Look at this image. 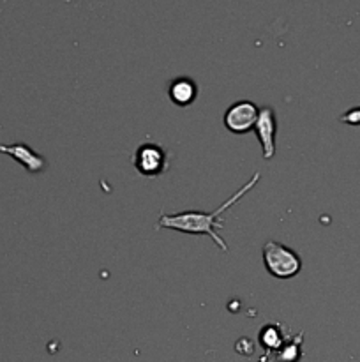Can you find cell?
<instances>
[{
    "instance_id": "obj_1",
    "label": "cell",
    "mask_w": 360,
    "mask_h": 362,
    "mask_svg": "<svg viewBox=\"0 0 360 362\" xmlns=\"http://www.w3.org/2000/svg\"><path fill=\"white\" fill-rule=\"evenodd\" d=\"M261 173L256 172L242 187H240L236 193H233L232 197L226 202H222V205H219L214 212H201V211H186V212H175V214H162L159 218L157 226L155 230H175V232L187 233V235H208L215 243V246L221 247L224 253H228L229 247L224 243L221 235L217 233V228L224 226V221L221 219L222 212L228 211L229 207H233L235 204H239L247 193H249L253 187H256V184L260 182Z\"/></svg>"
},
{
    "instance_id": "obj_2",
    "label": "cell",
    "mask_w": 360,
    "mask_h": 362,
    "mask_svg": "<svg viewBox=\"0 0 360 362\" xmlns=\"http://www.w3.org/2000/svg\"><path fill=\"white\" fill-rule=\"evenodd\" d=\"M263 264L268 274L275 279H292L302 271L299 253L277 240H268L263 246Z\"/></svg>"
},
{
    "instance_id": "obj_3",
    "label": "cell",
    "mask_w": 360,
    "mask_h": 362,
    "mask_svg": "<svg viewBox=\"0 0 360 362\" xmlns=\"http://www.w3.org/2000/svg\"><path fill=\"white\" fill-rule=\"evenodd\" d=\"M168 151L155 144H143L134 154V168L145 177H159L168 170Z\"/></svg>"
},
{
    "instance_id": "obj_4",
    "label": "cell",
    "mask_w": 360,
    "mask_h": 362,
    "mask_svg": "<svg viewBox=\"0 0 360 362\" xmlns=\"http://www.w3.org/2000/svg\"><path fill=\"white\" fill-rule=\"evenodd\" d=\"M258 112H260V108L253 101H236L226 110L222 122L229 133L246 134L251 129H254Z\"/></svg>"
},
{
    "instance_id": "obj_5",
    "label": "cell",
    "mask_w": 360,
    "mask_h": 362,
    "mask_svg": "<svg viewBox=\"0 0 360 362\" xmlns=\"http://www.w3.org/2000/svg\"><path fill=\"white\" fill-rule=\"evenodd\" d=\"M254 133L260 140L263 159H272L275 156V133H277V120L272 106H263L258 112L256 124H254Z\"/></svg>"
},
{
    "instance_id": "obj_6",
    "label": "cell",
    "mask_w": 360,
    "mask_h": 362,
    "mask_svg": "<svg viewBox=\"0 0 360 362\" xmlns=\"http://www.w3.org/2000/svg\"><path fill=\"white\" fill-rule=\"evenodd\" d=\"M0 152L16 159V161L30 173H41L44 172L46 166H48V161H46L41 154L32 151V148L25 144L2 145V147H0Z\"/></svg>"
},
{
    "instance_id": "obj_7",
    "label": "cell",
    "mask_w": 360,
    "mask_h": 362,
    "mask_svg": "<svg viewBox=\"0 0 360 362\" xmlns=\"http://www.w3.org/2000/svg\"><path fill=\"white\" fill-rule=\"evenodd\" d=\"M168 95L176 106L186 108V106L193 105L196 101L198 87L194 83V80H191V78H176V80H173L169 83Z\"/></svg>"
},
{
    "instance_id": "obj_8",
    "label": "cell",
    "mask_w": 360,
    "mask_h": 362,
    "mask_svg": "<svg viewBox=\"0 0 360 362\" xmlns=\"http://www.w3.org/2000/svg\"><path fill=\"white\" fill-rule=\"evenodd\" d=\"M302 339L304 332H299L296 336H292L284 341V345L272 354L270 357H261L260 362H299L302 359Z\"/></svg>"
},
{
    "instance_id": "obj_9",
    "label": "cell",
    "mask_w": 360,
    "mask_h": 362,
    "mask_svg": "<svg viewBox=\"0 0 360 362\" xmlns=\"http://www.w3.org/2000/svg\"><path fill=\"white\" fill-rule=\"evenodd\" d=\"M281 329V325L277 324H268L260 331V345L267 350V354H265L263 357H270L272 354H275L282 345H284V341L288 338L282 336Z\"/></svg>"
},
{
    "instance_id": "obj_10",
    "label": "cell",
    "mask_w": 360,
    "mask_h": 362,
    "mask_svg": "<svg viewBox=\"0 0 360 362\" xmlns=\"http://www.w3.org/2000/svg\"><path fill=\"white\" fill-rule=\"evenodd\" d=\"M236 354H240L242 357H251L254 354V343L249 338H240L235 345Z\"/></svg>"
},
{
    "instance_id": "obj_11",
    "label": "cell",
    "mask_w": 360,
    "mask_h": 362,
    "mask_svg": "<svg viewBox=\"0 0 360 362\" xmlns=\"http://www.w3.org/2000/svg\"><path fill=\"white\" fill-rule=\"evenodd\" d=\"M339 122L348 124V126H360V106L359 108H352L339 117Z\"/></svg>"
}]
</instances>
